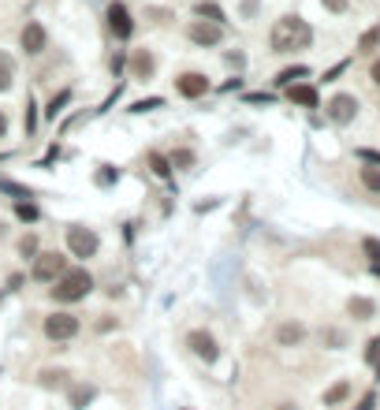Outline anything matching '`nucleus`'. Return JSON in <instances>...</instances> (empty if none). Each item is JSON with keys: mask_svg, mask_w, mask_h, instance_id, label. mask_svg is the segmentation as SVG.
<instances>
[{"mask_svg": "<svg viewBox=\"0 0 380 410\" xmlns=\"http://www.w3.org/2000/svg\"><path fill=\"white\" fill-rule=\"evenodd\" d=\"M309 41H313V26L302 15H284V19L272 23V34H269L272 53H299Z\"/></svg>", "mask_w": 380, "mask_h": 410, "instance_id": "obj_1", "label": "nucleus"}, {"mask_svg": "<svg viewBox=\"0 0 380 410\" xmlns=\"http://www.w3.org/2000/svg\"><path fill=\"white\" fill-rule=\"evenodd\" d=\"M93 291V276L86 272V269H63V276H60V280L53 284V299L56 302H82V299H86V294Z\"/></svg>", "mask_w": 380, "mask_h": 410, "instance_id": "obj_2", "label": "nucleus"}, {"mask_svg": "<svg viewBox=\"0 0 380 410\" xmlns=\"http://www.w3.org/2000/svg\"><path fill=\"white\" fill-rule=\"evenodd\" d=\"M78 328H82V321H78L75 314H68V309H56V314H48V317L41 321L45 339H53V343H68V339H75V336H78Z\"/></svg>", "mask_w": 380, "mask_h": 410, "instance_id": "obj_3", "label": "nucleus"}, {"mask_svg": "<svg viewBox=\"0 0 380 410\" xmlns=\"http://www.w3.org/2000/svg\"><path fill=\"white\" fill-rule=\"evenodd\" d=\"M63 269H68V257L56 254V250H41L34 257V265H30V280L34 284H56L63 276Z\"/></svg>", "mask_w": 380, "mask_h": 410, "instance_id": "obj_4", "label": "nucleus"}, {"mask_svg": "<svg viewBox=\"0 0 380 410\" xmlns=\"http://www.w3.org/2000/svg\"><path fill=\"white\" fill-rule=\"evenodd\" d=\"M68 250H71L75 257H93L97 250H101V239H97L93 227L71 224V227H68Z\"/></svg>", "mask_w": 380, "mask_h": 410, "instance_id": "obj_5", "label": "nucleus"}, {"mask_svg": "<svg viewBox=\"0 0 380 410\" xmlns=\"http://www.w3.org/2000/svg\"><path fill=\"white\" fill-rule=\"evenodd\" d=\"M187 347L194 358H202L205 366H212L220 358V347H217V339H212V332H205V328H194V332H187Z\"/></svg>", "mask_w": 380, "mask_h": 410, "instance_id": "obj_6", "label": "nucleus"}, {"mask_svg": "<svg viewBox=\"0 0 380 410\" xmlns=\"http://www.w3.org/2000/svg\"><path fill=\"white\" fill-rule=\"evenodd\" d=\"M324 108H328V120L339 123V127H346V123L358 116V97H354V93H336Z\"/></svg>", "mask_w": 380, "mask_h": 410, "instance_id": "obj_7", "label": "nucleus"}, {"mask_svg": "<svg viewBox=\"0 0 380 410\" xmlns=\"http://www.w3.org/2000/svg\"><path fill=\"white\" fill-rule=\"evenodd\" d=\"M175 93L187 97V101H197V97L209 93V78L202 71H183V75H175Z\"/></svg>", "mask_w": 380, "mask_h": 410, "instance_id": "obj_8", "label": "nucleus"}, {"mask_svg": "<svg viewBox=\"0 0 380 410\" xmlns=\"http://www.w3.org/2000/svg\"><path fill=\"white\" fill-rule=\"evenodd\" d=\"M187 38H190L194 45H202V48H212V45H220V38H224V26L197 19V23H190V26H187Z\"/></svg>", "mask_w": 380, "mask_h": 410, "instance_id": "obj_9", "label": "nucleus"}, {"mask_svg": "<svg viewBox=\"0 0 380 410\" xmlns=\"http://www.w3.org/2000/svg\"><path fill=\"white\" fill-rule=\"evenodd\" d=\"M108 30H112L120 41H127L130 34H135V19H130L127 4H120V0H115V4H108Z\"/></svg>", "mask_w": 380, "mask_h": 410, "instance_id": "obj_10", "label": "nucleus"}, {"mask_svg": "<svg viewBox=\"0 0 380 410\" xmlns=\"http://www.w3.org/2000/svg\"><path fill=\"white\" fill-rule=\"evenodd\" d=\"M19 45H23V53H26V56L45 53V45H48L45 26H41V23H26V26H23V34H19Z\"/></svg>", "mask_w": 380, "mask_h": 410, "instance_id": "obj_11", "label": "nucleus"}, {"mask_svg": "<svg viewBox=\"0 0 380 410\" xmlns=\"http://www.w3.org/2000/svg\"><path fill=\"white\" fill-rule=\"evenodd\" d=\"M153 71H157V56L150 48H135V56H130V78L145 82V78H153Z\"/></svg>", "mask_w": 380, "mask_h": 410, "instance_id": "obj_12", "label": "nucleus"}, {"mask_svg": "<svg viewBox=\"0 0 380 410\" xmlns=\"http://www.w3.org/2000/svg\"><path fill=\"white\" fill-rule=\"evenodd\" d=\"M287 101L299 105V108H317L321 97H317V90H313L309 82H294V86H287Z\"/></svg>", "mask_w": 380, "mask_h": 410, "instance_id": "obj_13", "label": "nucleus"}, {"mask_svg": "<svg viewBox=\"0 0 380 410\" xmlns=\"http://www.w3.org/2000/svg\"><path fill=\"white\" fill-rule=\"evenodd\" d=\"M302 339H306V324L302 321H284L276 328V343H279V347H299Z\"/></svg>", "mask_w": 380, "mask_h": 410, "instance_id": "obj_14", "label": "nucleus"}, {"mask_svg": "<svg viewBox=\"0 0 380 410\" xmlns=\"http://www.w3.org/2000/svg\"><path fill=\"white\" fill-rule=\"evenodd\" d=\"M346 314H351L354 321H373L376 306H373V299H361V294H354V299H346Z\"/></svg>", "mask_w": 380, "mask_h": 410, "instance_id": "obj_15", "label": "nucleus"}, {"mask_svg": "<svg viewBox=\"0 0 380 410\" xmlns=\"http://www.w3.org/2000/svg\"><path fill=\"white\" fill-rule=\"evenodd\" d=\"M93 396H97V388H93V384H71L68 403H71V410H82L86 403H93Z\"/></svg>", "mask_w": 380, "mask_h": 410, "instance_id": "obj_16", "label": "nucleus"}, {"mask_svg": "<svg viewBox=\"0 0 380 410\" xmlns=\"http://www.w3.org/2000/svg\"><path fill=\"white\" fill-rule=\"evenodd\" d=\"M346 396H351V381H336L332 388L324 391V399H321V403H324V406H339Z\"/></svg>", "mask_w": 380, "mask_h": 410, "instance_id": "obj_17", "label": "nucleus"}, {"mask_svg": "<svg viewBox=\"0 0 380 410\" xmlns=\"http://www.w3.org/2000/svg\"><path fill=\"white\" fill-rule=\"evenodd\" d=\"M309 75V68H302V63H294V68H284L276 75V86H294L299 78H306Z\"/></svg>", "mask_w": 380, "mask_h": 410, "instance_id": "obj_18", "label": "nucleus"}, {"mask_svg": "<svg viewBox=\"0 0 380 410\" xmlns=\"http://www.w3.org/2000/svg\"><path fill=\"white\" fill-rule=\"evenodd\" d=\"M194 15H197V19H205V23H217V26L224 23V11H220L217 4H205V0L194 8Z\"/></svg>", "mask_w": 380, "mask_h": 410, "instance_id": "obj_19", "label": "nucleus"}, {"mask_svg": "<svg viewBox=\"0 0 380 410\" xmlns=\"http://www.w3.org/2000/svg\"><path fill=\"white\" fill-rule=\"evenodd\" d=\"M150 168H153V172H157L160 179H172V160L164 157V153H157V150L150 153Z\"/></svg>", "mask_w": 380, "mask_h": 410, "instance_id": "obj_20", "label": "nucleus"}, {"mask_svg": "<svg viewBox=\"0 0 380 410\" xmlns=\"http://www.w3.org/2000/svg\"><path fill=\"white\" fill-rule=\"evenodd\" d=\"M15 217L26 220V224H34V220L41 217V209H38L34 202H15Z\"/></svg>", "mask_w": 380, "mask_h": 410, "instance_id": "obj_21", "label": "nucleus"}, {"mask_svg": "<svg viewBox=\"0 0 380 410\" xmlns=\"http://www.w3.org/2000/svg\"><path fill=\"white\" fill-rule=\"evenodd\" d=\"M0 190H4V194H11L15 202H30V190H26L23 183H11V179H0Z\"/></svg>", "mask_w": 380, "mask_h": 410, "instance_id": "obj_22", "label": "nucleus"}, {"mask_svg": "<svg viewBox=\"0 0 380 410\" xmlns=\"http://www.w3.org/2000/svg\"><path fill=\"white\" fill-rule=\"evenodd\" d=\"M380 45V26H373V30H366V34L358 38V53H373V48Z\"/></svg>", "mask_w": 380, "mask_h": 410, "instance_id": "obj_23", "label": "nucleus"}, {"mask_svg": "<svg viewBox=\"0 0 380 410\" xmlns=\"http://www.w3.org/2000/svg\"><path fill=\"white\" fill-rule=\"evenodd\" d=\"M19 254H23L26 261H34V257L41 254V250H38V235H23V239H19Z\"/></svg>", "mask_w": 380, "mask_h": 410, "instance_id": "obj_24", "label": "nucleus"}, {"mask_svg": "<svg viewBox=\"0 0 380 410\" xmlns=\"http://www.w3.org/2000/svg\"><path fill=\"white\" fill-rule=\"evenodd\" d=\"M68 101H71V90H63L60 97H53V101H48L45 116H48V120H56V112H63V105H68Z\"/></svg>", "mask_w": 380, "mask_h": 410, "instance_id": "obj_25", "label": "nucleus"}, {"mask_svg": "<svg viewBox=\"0 0 380 410\" xmlns=\"http://www.w3.org/2000/svg\"><path fill=\"white\" fill-rule=\"evenodd\" d=\"M361 250H366V257L373 261V265H380V239L366 235V239H361Z\"/></svg>", "mask_w": 380, "mask_h": 410, "instance_id": "obj_26", "label": "nucleus"}, {"mask_svg": "<svg viewBox=\"0 0 380 410\" xmlns=\"http://www.w3.org/2000/svg\"><path fill=\"white\" fill-rule=\"evenodd\" d=\"M168 160H172V168H190V164H194V150H175Z\"/></svg>", "mask_w": 380, "mask_h": 410, "instance_id": "obj_27", "label": "nucleus"}, {"mask_svg": "<svg viewBox=\"0 0 380 410\" xmlns=\"http://www.w3.org/2000/svg\"><path fill=\"white\" fill-rule=\"evenodd\" d=\"M361 183L380 194V168H361Z\"/></svg>", "mask_w": 380, "mask_h": 410, "instance_id": "obj_28", "label": "nucleus"}, {"mask_svg": "<svg viewBox=\"0 0 380 410\" xmlns=\"http://www.w3.org/2000/svg\"><path fill=\"white\" fill-rule=\"evenodd\" d=\"M366 362H369V366L380 373V339H373L369 347H366Z\"/></svg>", "mask_w": 380, "mask_h": 410, "instance_id": "obj_29", "label": "nucleus"}, {"mask_svg": "<svg viewBox=\"0 0 380 410\" xmlns=\"http://www.w3.org/2000/svg\"><path fill=\"white\" fill-rule=\"evenodd\" d=\"M8 90H11V63L0 60V93H8Z\"/></svg>", "mask_w": 380, "mask_h": 410, "instance_id": "obj_30", "label": "nucleus"}, {"mask_svg": "<svg viewBox=\"0 0 380 410\" xmlns=\"http://www.w3.org/2000/svg\"><path fill=\"white\" fill-rule=\"evenodd\" d=\"M63 376H68L63 369H45V373H41V384H45V388H53V384H60V381H63Z\"/></svg>", "mask_w": 380, "mask_h": 410, "instance_id": "obj_31", "label": "nucleus"}, {"mask_svg": "<svg viewBox=\"0 0 380 410\" xmlns=\"http://www.w3.org/2000/svg\"><path fill=\"white\" fill-rule=\"evenodd\" d=\"M150 108H160V97H150V101H135L130 112H150Z\"/></svg>", "mask_w": 380, "mask_h": 410, "instance_id": "obj_32", "label": "nucleus"}, {"mask_svg": "<svg viewBox=\"0 0 380 410\" xmlns=\"http://www.w3.org/2000/svg\"><path fill=\"white\" fill-rule=\"evenodd\" d=\"M38 127V112H34V101H26V130Z\"/></svg>", "mask_w": 380, "mask_h": 410, "instance_id": "obj_33", "label": "nucleus"}, {"mask_svg": "<svg viewBox=\"0 0 380 410\" xmlns=\"http://www.w3.org/2000/svg\"><path fill=\"white\" fill-rule=\"evenodd\" d=\"M321 4H324L328 11H336V15H339V11H346V0H321Z\"/></svg>", "mask_w": 380, "mask_h": 410, "instance_id": "obj_34", "label": "nucleus"}, {"mask_svg": "<svg viewBox=\"0 0 380 410\" xmlns=\"http://www.w3.org/2000/svg\"><path fill=\"white\" fill-rule=\"evenodd\" d=\"M358 157H361V160H369V164H376V168H380V153H376V150H358Z\"/></svg>", "mask_w": 380, "mask_h": 410, "instance_id": "obj_35", "label": "nucleus"}, {"mask_svg": "<svg viewBox=\"0 0 380 410\" xmlns=\"http://www.w3.org/2000/svg\"><path fill=\"white\" fill-rule=\"evenodd\" d=\"M373 403H376V396L369 391V396H361V403H358V406H351V410H373Z\"/></svg>", "mask_w": 380, "mask_h": 410, "instance_id": "obj_36", "label": "nucleus"}, {"mask_svg": "<svg viewBox=\"0 0 380 410\" xmlns=\"http://www.w3.org/2000/svg\"><path fill=\"white\" fill-rule=\"evenodd\" d=\"M369 78H373L376 86H380V60H373V68H369Z\"/></svg>", "mask_w": 380, "mask_h": 410, "instance_id": "obj_37", "label": "nucleus"}, {"mask_svg": "<svg viewBox=\"0 0 380 410\" xmlns=\"http://www.w3.org/2000/svg\"><path fill=\"white\" fill-rule=\"evenodd\" d=\"M4 135H8V116L0 112V138H4Z\"/></svg>", "mask_w": 380, "mask_h": 410, "instance_id": "obj_38", "label": "nucleus"}, {"mask_svg": "<svg viewBox=\"0 0 380 410\" xmlns=\"http://www.w3.org/2000/svg\"><path fill=\"white\" fill-rule=\"evenodd\" d=\"M279 410H299V406H291V403H284V406H279Z\"/></svg>", "mask_w": 380, "mask_h": 410, "instance_id": "obj_39", "label": "nucleus"}, {"mask_svg": "<svg viewBox=\"0 0 380 410\" xmlns=\"http://www.w3.org/2000/svg\"><path fill=\"white\" fill-rule=\"evenodd\" d=\"M376 272H380V265H376Z\"/></svg>", "mask_w": 380, "mask_h": 410, "instance_id": "obj_40", "label": "nucleus"}]
</instances>
